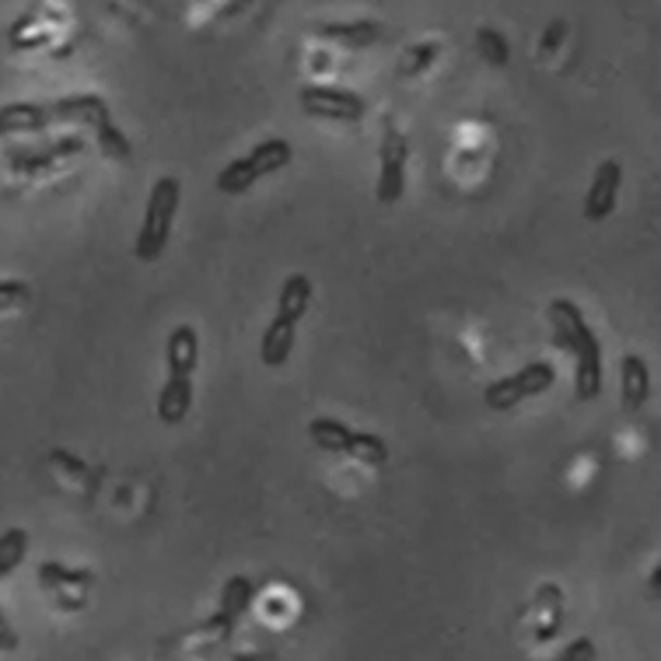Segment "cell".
<instances>
[{"label":"cell","instance_id":"24","mask_svg":"<svg viewBox=\"0 0 661 661\" xmlns=\"http://www.w3.org/2000/svg\"><path fill=\"white\" fill-rule=\"evenodd\" d=\"M32 287L25 284V280H0V316H4L8 308L28 302Z\"/></svg>","mask_w":661,"mask_h":661},{"label":"cell","instance_id":"16","mask_svg":"<svg viewBox=\"0 0 661 661\" xmlns=\"http://www.w3.org/2000/svg\"><path fill=\"white\" fill-rule=\"evenodd\" d=\"M311 297H316V287H311V280L305 273H291L284 280V287H280V297H277V316L287 319V322H302L305 311L311 308Z\"/></svg>","mask_w":661,"mask_h":661},{"label":"cell","instance_id":"20","mask_svg":"<svg viewBox=\"0 0 661 661\" xmlns=\"http://www.w3.org/2000/svg\"><path fill=\"white\" fill-rule=\"evenodd\" d=\"M25 553H28V533H25V528H8V533H0V577L19 571Z\"/></svg>","mask_w":661,"mask_h":661},{"label":"cell","instance_id":"2","mask_svg":"<svg viewBox=\"0 0 661 661\" xmlns=\"http://www.w3.org/2000/svg\"><path fill=\"white\" fill-rule=\"evenodd\" d=\"M179 204H183V183H179L175 175H161L158 183L151 186V193H147L144 221H140V231H137L134 256L140 262H158L161 253L169 249Z\"/></svg>","mask_w":661,"mask_h":661},{"label":"cell","instance_id":"9","mask_svg":"<svg viewBox=\"0 0 661 661\" xmlns=\"http://www.w3.org/2000/svg\"><path fill=\"white\" fill-rule=\"evenodd\" d=\"M620 400L631 413L644 409L651 400V368L640 354H626L620 360Z\"/></svg>","mask_w":661,"mask_h":661},{"label":"cell","instance_id":"23","mask_svg":"<svg viewBox=\"0 0 661 661\" xmlns=\"http://www.w3.org/2000/svg\"><path fill=\"white\" fill-rule=\"evenodd\" d=\"M438 53H441L438 42H417V46H409L406 57H403V63H400V74H403V77H417V74H424V71H431V63L438 60Z\"/></svg>","mask_w":661,"mask_h":661},{"label":"cell","instance_id":"12","mask_svg":"<svg viewBox=\"0 0 661 661\" xmlns=\"http://www.w3.org/2000/svg\"><path fill=\"white\" fill-rule=\"evenodd\" d=\"M189 406H193V378H179V375L164 378V385L158 392V420L169 427L183 424L189 417Z\"/></svg>","mask_w":661,"mask_h":661},{"label":"cell","instance_id":"27","mask_svg":"<svg viewBox=\"0 0 661 661\" xmlns=\"http://www.w3.org/2000/svg\"><path fill=\"white\" fill-rule=\"evenodd\" d=\"M49 458H53V466H57V469H68L71 476H81V479H88V476H91L85 462H81L77 455H71V452H60V449H57Z\"/></svg>","mask_w":661,"mask_h":661},{"label":"cell","instance_id":"21","mask_svg":"<svg viewBox=\"0 0 661 661\" xmlns=\"http://www.w3.org/2000/svg\"><path fill=\"white\" fill-rule=\"evenodd\" d=\"M476 49L490 68H507L511 63V42L498 28H476Z\"/></svg>","mask_w":661,"mask_h":661},{"label":"cell","instance_id":"29","mask_svg":"<svg viewBox=\"0 0 661 661\" xmlns=\"http://www.w3.org/2000/svg\"><path fill=\"white\" fill-rule=\"evenodd\" d=\"M0 634H11V623H8V616L0 613Z\"/></svg>","mask_w":661,"mask_h":661},{"label":"cell","instance_id":"8","mask_svg":"<svg viewBox=\"0 0 661 661\" xmlns=\"http://www.w3.org/2000/svg\"><path fill=\"white\" fill-rule=\"evenodd\" d=\"M620 186H623V164H620L616 158H605L599 169H595L591 186H588V193H585V204H582L585 221H591V224L605 221L609 213L616 210Z\"/></svg>","mask_w":661,"mask_h":661},{"label":"cell","instance_id":"11","mask_svg":"<svg viewBox=\"0 0 661 661\" xmlns=\"http://www.w3.org/2000/svg\"><path fill=\"white\" fill-rule=\"evenodd\" d=\"M316 36L340 49H368L382 39V25L378 22H326L316 28Z\"/></svg>","mask_w":661,"mask_h":661},{"label":"cell","instance_id":"17","mask_svg":"<svg viewBox=\"0 0 661 661\" xmlns=\"http://www.w3.org/2000/svg\"><path fill=\"white\" fill-rule=\"evenodd\" d=\"M77 151H85V140H81V137L57 140L53 147H46V151H22V147H14V151H11V169L14 172H39V169H46V164H53L60 158H71Z\"/></svg>","mask_w":661,"mask_h":661},{"label":"cell","instance_id":"13","mask_svg":"<svg viewBox=\"0 0 661 661\" xmlns=\"http://www.w3.org/2000/svg\"><path fill=\"white\" fill-rule=\"evenodd\" d=\"M46 126H53L49 106L14 102V106L0 109V137H4V134H42Z\"/></svg>","mask_w":661,"mask_h":661},{"label":"cell","instance_id":"4","mask_svg":"<svg viewBox=\"0 0 661 661\" xmlns=\"http://www.w3.org/2000/svg\"><path fill=\"white\" fill-rule=\"evenodd\" d=\"M308 438L316 449L333 452V455H354L357 462H365V466H371V469L389 462V444L382 438L368 434V431H354V427H346L336 417L308 420Z\"/></svg>","mask_w":661,"mask_h":661},{"label":"cell","instance_id":"5","mask_svg":"<svg viewBox=\"0 0 661 661\" xmlns=\"http://www.w3.org/2000/svg\"><path fill=\"white\" fill-rule=\"evenodd\" d=\"M553 382H556V368L550 360H533V365H525L515 375L493 378V382L483 389V406L493 413H507L525 400H536V395L550 392Z\"/></svg>","mask_w":661,"mask_h":661},{"label":"cell","instance_id":"7","mask_svg":"<svg viewBox=\"0 0 661 661\" xmlns=\"http://www.w3.org/2000/svg\"><path fill=\"white\" fill-rule=\"evenodd\" d=\"M382 169H378V204L392 207L406 193V164H409V140L400 126H385L382 137Z\"/></svg>","mask_w":661,"mask_h":661},{"label":"cell","instance_id":"1","mask_svg":"<svg viewBox=\"0 0 661 661\" xmlns=\"http://www.w3.org/2000/svg\"><path fill=\"white\" fill-rule=\"evenodd\" d=\"M550 322L556 329V340L574 354V392L582 403H591L602 395V343L595 329L585 322L582 308L567 297H553Z\"/></svg>","mask_w":661,"mask_h":661},{"label":"cell","instance_id":"3","mask_svg":"<svg viewBox=\"0 0 661 661\" xmlns=\"http://www.w3.org/2000/svg\"><path fill=\"white\" fill-rule=\"evenodd\" d=\"M294 161V147L284 137H270L256 144L249 155H242L235 161H228L224 169L218 172V189L224 196H238V193H249L262 175H273L280 169H287Z\"/></svg>","mask_w":661,"mask_h":661},{"label":"cell","instance_id":"18","mask_svg":"<svg viewBox=\"0 0 661 661\" xmlns=\"http://www.w3.org/2000/svg\"><path fill=\"white\" fill-rule=\"evenodd\" d=\"M39 582H42V588L46 591H57V588H91L95 585V574L91 571H71V567H63V564H57V560H46V564H39Z\"/></svg>","mask_w":661,"mask_h":661},{"label":"cell","instance_id":"26","mask_svg":"<svg viewBox=\"0 0 661 661\" xmlns=\"http://www.w3.org/2000/svg\"><path fill=\"white\" fill-rule=\"evenodd\" d=\"M567 39V22H553L547 32H542V39H539V53L547 57V53H553V49H560V42Z\"/></svg>","mask_w":661,"mask_h":661},{"label":"cell","instance_id":"15","mask_svg":"<svg viewBox=\"0 0 661 661\" xmlns=\"http://www.w3.org/2000/svg\"><path fill=\"white\" fill-rule=\"evenodd\" d=\"M294 329H297V322L273 316V322L262 329V340H259V360H262V365H267V368H284L287 365V357L294 351Z\"/></svg>","mask_w":661,"mask_h":661},{"label":"cell","instance_id":"19","mask_svg":"<svg viewBox=\"0 0 661 661\" xmlns=\"http://www.w3.org/2000/svg\"><path fill=\"white\" fill-rule=\"evenodd\" d=\"M95 140H98V147H102V155L112 158V161H130V158H134V144H130V137L112 120L95 123Z\"/></svg>","mask_w":661,"mask_h":661},{"label":"cell","instance_id":"14","mask_svg":"<svg viewBox=\"0 0 661 661\" xmlns=\"http://www.w3.org/2000/svg\"><path fill=\"white\" fill-rule=\"evenodd\" d=\"M49 115H53V123H102L109 120V106L102 102L98 95H71V98H60V102L49 106Z\"/></svg>","mask_w":661,"mask_h":661},{"label":"cell","instance_id":"6","mask_svg":"<svg viewBox=\"0 0 661 661\" xmlns=\"http://www.w3.org/2000/svg\"><path fill=\"white\" fill-rule=\"evenodd\" d=\"M297 102L308 115L316 120H336V123H357L365 120V98L357 91H346V88H333V85H305L297 91Z\"/></svg>","mask_w":661,"mask_h":661},{"label":"cell","instance_id":"22","mask_svg":"<svg viewBox=\"0 0 661 661\" xmlns=\"http://www.w3.org/2000/svg\"><path fill=\"white\" fill-rule=\"evenodd\" d=\"M249 602H253V582L249 577H231L221 591V613L238 620L245 609H249Z\"/></svg>","mask_w":661,"mask_h":661},{"label":"cell","instance_id":"28","mask_svg":"<svg viewBox=\"0 0 661 661\" xmlns=\"http://www.w3.org/2000/svg\"><path fill=\"white\" fill-rule=\"evenodd\" d=\"M14 644H19V637H14V634H0V651L14 648Z\"/></svg>","mask_w":661,"mask_h":661},{"label":"cell","instance_id":"25","mask_svg":"<svg viewBox=\"0 0 661 661\" xmlns=\"http://www.w3.org/2000/svg\"><path fill=\"white\" fill-rule=\"evenodd\" d=\"M599 658V648H595V640L591 637H577V640H571L564 651H560L556 658H550V661H595Z\"/></svg>","mask_w":661,"mask_h":661},{"label":"cell","instance_id":"10","mask_svg":"<svg viewBox=\"0 0 661 661\" xmlns=\"http://www.w3.org/2000/svg\"><path fill=\"white\" fill-rule=\"evenodd\" d=\"M196 360H200V336H196V329L175 326L169 340H164V365H169V375L193 378Z\"/></svg>","mask_w":661,"mask_h":661}]
</instances>
